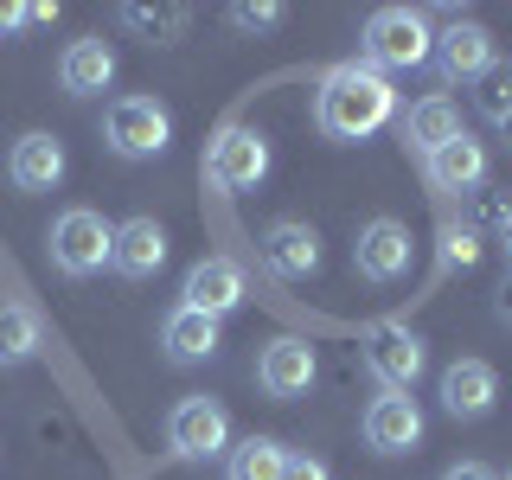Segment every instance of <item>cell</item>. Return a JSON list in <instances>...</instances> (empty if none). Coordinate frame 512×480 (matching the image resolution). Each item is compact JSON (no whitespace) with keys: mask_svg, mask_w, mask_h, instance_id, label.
Instances as JSON below:
<instances>
[{"mask_svg":"<svg viewBox=\"0 0 512 480\" xmlns=\"http://www.w3.org/2000/svg\"><path fill=\"white\" fill-rule=\"evenodd\" d=\"M493 397H500V372H493L487 359H455V365L442 372V410L455 416V423H474V416H487Z\"/></svg>","mask_w":512,"mask_h":480,"instance_id":"cell-13","label":"cell"},{"mask_svg":"<svg viewBox=\"0 0 512 480\" xmlns=\"http://www.w3.org/2000/svg\"><path fill=\"white\" fill-rule=\"evenodd\" d=\"M103 141L122 160H154V154H167V141H173V116L154 96H116V103L103 109Z\"/></svg>","mask_w":512,"mask_h":480,"instance_id":"cell-4","label":"cell"},{"mask_svg":"<svg viewBox=\"0 0 512 480\" xmlns=\"http://www.w3.org/2000/svg\"><path fill=\"white\" fill-rule=\"evenodd\" d=\"M282 480H333V474H327V461H314V455H288Z\"/></svg>","mask_w":512,"mask_h":480,"instance_id":"cell-28","label":"cell"},{"mask_svg":"<svg viewBox=\"0 0 512 480\" xmlns=\"http://www.w3.org/2000/svg\"><path fill=\"white\" fill-rule=\"evenodd\" d=\"M167 448L180 461H212L231 455V416H224L218 397H180L167 416Z\"/></svg>","mask_w":512,"mask_h":480,"instance_id":"cell-6","label":"cell"},{"mask_svg":"<svg viewBox=\"0 0 512 480\" xmlns=\"http://www.w3.org/2000/svg\"><path fill=\"white\" fill-rule=\"evenodd\" d=\"M474 84H480V90H474V109H480L487 122H506V116H512V64H487Z\"/></svg>","mask_w":512,"mask_h":480,"instance_id":"cell-24","label":"cell"},{"mask_svg":"<svg viewBox=\"0 0 512 480\" xmlns=\"http://www.w3.org/2000/svg\"><path fill=\"white\" fill-rule=\"evenodd\" d=\"M352 269H359L365 282H397L410 269V224H397V218L359 224V237H352Z\"/></svg>","mask_w":512,"mask_h":480,"instance_id":"cell-8","label":"cell"},{"mask_svg":"<svg viewBox=\"0 0 512 480\" xmlns=\"http://www.w3.org/2000/svg\"><path fill=\"white\" fill-rule=\"evenodd\" d=\"M58 84L71 90V96H96V90H109V84H116V45H109V39H77V45H64V58H58Z\"/></svg>","mask_w":512,"mask_h":480,"instance_id":"cell-18","label":"cell"},{"mask_svg":"<svg viewBox=\"0 0 512 480\" xmlns=\"http://www.w3.org/2000/svg\"><path fill=\"white\" fill-rule=\"evenodd\" d=\"M282 461H288V448L276 436H244L231 448V461H224V480H282Z\"/></svg>","mask_w":512,"mask_h":480,"instance_id":"cell-22","label":"cell"},{"mask_svg":"<svg viewBox=\"0 0 512 480\" xmlns=\"http://www.w3.org/2000/svg\"><path fill=\"white\" fill-rule=\"evenodd\" d=\"M20 20H26V7H0V32H13Z\"/></svg>","mask_w":512,"mask_h":480,"instance_id":"cell-31","label":"cell"},{"mask_svg":"<svg viewBox=\"0 0 512 480\" xmlns=\"http://www.w3.org/2000/svg\"><path fill=\"white\" fill-rule=\"evenodd\" d=\"M263 269H269V276H282V282H308L314 269H320V231H314V224H301V218L269 224V231H263Z\"/></svg>","mask_w":512,"mask_h":480,"instance_id":"cell-11","label":"cell"},{"mask_svg":"<svg viewBox=\"0 0 512 480\" xmlns=\"http://www.w3.org/2000/svg\"><path fill=\"white\" fill-rule=\"evenodd\" d=\"M160 346H167L173 365H205L218 352V320H205L192 308H173L167 320H160Z\"/></svg>","mask_w":512,"mask_h":480,"instance_id":"cell-19","label":"cell"},{"mask_svg":"<svg viewBox=\"0 0 512 480\" xmlns=\"http://www.w3.org/2000/svg\"><path fill=\"white\" fill-rule=\"evenodd\" d=\"M506 212H512V205H500L487 186H480V192H474V212H468V231H480V224H493V231H500V224H506Z\"/></svg>","mask_w":512,"mask_h":480,"instance_id":"cell-27","label":"cell"},{"mask_svg":"<svg viewBox=\"0 0 512 480\" xmlns=\"http://www.w3.org/2000/svg\"><path fill=\"white\" fill-rule=\"evenodd\" d=\"M442 263L448 269H474L480 263V237L468 224H442Z\"/></svg>","mask_w":512,"mask_h":480,"instance_id":"cell-25","label":"cell"},{"mask_svg":"<svg viewBox=\"0 0 512 480\" xmlns=\"http://www.w3.org/2000/svg\"><path fill=\"white\" fill-rule=\"evenodd\" d=\"M109 244H116V224L103 212H90V205H71V212L52 218V237H45V250H52V263L64 276H96V269L109 263Z\"/></svg>","mask_w":512,"mask_h":480,"instance_id":"cell-3","label":"cell"},{"mask_svg":"<svg viewBox=\"0 0 512 480\" xmlns=\"http://www.w3.org/2000/svg\"><path fill=\"white\" fill-rule=\"evenodd\" d=\"M500 128H506V141H512V116H506V122H500Z\"/></svg>","mask_w":512,"mask_h":480,"instance_id":"cell-33","label":"cell"},{"mask_svg":"<svg viewBox=\"0 0 512 480\" xmlns=\"http://www.w3.org/2000/svg\"><path fill=\"white\" fill-rule=\"evenodd\" d=\"M416 442H423V410H416V397L384 391L378 404L365 410V448H378V455H410Z\"/></svg>","mask_w":512,"mask_h":480,"instance_id":"cell-12","label":"cell"},{"mask_svg":"<svg viewBox=\"0 0 512 480\" xmlns=\"http://www.w3.org/2000/svg\"><path fill=\"white\" fill-rule=\"evenodd\" d=\"M442 480H493L487 468H480V461H455V468H448Z\"/></svg>","mask_w":512,"mask_h":480,"instance_id":"cell-29","label":"cell"},{"mask_svg":"<svg viewBox=\"0 0 512 480\" xmlns=\"http://www.w3.org/2000/svg\"><path fill=\"white\" fill-rule=\"evenodd\" d=\"M231 26L269 32V26H282V7H276V0H244V7H231Z\"/></svg>","mask_w":512,"mask_h":480,"instance_id":"cell-26","label":"cell"},{"mask_svg":"<svg viewBox=\"0 0 512 480\" xmlns=\"http://www.w3.org/2000/svg\"><path fill=\"white\" fill-rule=\"evenodd\" d=\"M39 346H45V320H39V308H26V301H7V308H0V365L39 359Z\"/></svg>","mask_w":512,"mask_h":480,"instance_id":"cell-21","label":"cell"},{"mask_svg":"<svg viewBox=\"0 0 512 480\" xmlns=\"http://www.w3.org/2000/svg\"><path fill=\"white\" fill-rule=\"evenodd\" d=\"M263 173H269V141L244 122L218 128L212 148H205V186L212 192H250Z\"/></svg>","mask_w":512,"mask_h":480,"instance_id":"cell-5","label":"cell"},{"mask_svg":"<svg viewBox=\"0 0 512 480\" xmlns=\"http://www.w3.org/2000/svg\"><path fill=\"white\" fill-rule=\"evenodd\" d=\"M256 384H263V397H276V404L308 397V384H314V346L295 340V333L269 340L263 352H256Z\"/></svg>","mask_w":512,"mask_h":480,"instance_id":"cell-9","label":"cell"},{"mask_svg":"<svg viewBox=\"0 0 512 480\" xmlns=\"http://www.w3.org/2000/svg\"><path fill=\"white\" fill-rule=\"evenodd\" d=\"M436 71L448 77V84H468V77H480L493 64V32L474 26V20H455L448 32H436Z\"/></svg>","mask_w":512,"mask_h":480,"instance_id":"cell-15","label":"cell"},{"mask_svg":"<svg viewBox=\"0 0 512 480\" xmlns=\"http://www.w3.org/2000/svg\"><path fill=\"white\" fill-rule=\"evenodd\" d=\"M493 314L512 327V269H506V282H500V295H493Z\"/></svg>","mask_w":512,"mask_h":480,"instance_id":"cell-30","label":"cell"},{"mask_svg":"<svg viewBox=\"0 0 512 480\" xmlns=\"http://www.w3.org/2000/svg\"><path fill=\"white\" fill-rule=\"evenodd\" d=\"M500 480H512V474H500Z\"/></svg>","mask_w":512,"mask_h":480,"instance_id":"cell-34","label":"cell"},{"mask_svg":"<svg viewBox=\"0 0 512 480\" xmlns=\"http://www.w3.org/2000/svg\"><path fill=\"white\" fill-rule=\"evenodd\" d=\"M180 308L205 314V320H224L231 308H244V269L231 263V256H205V263L186 269V288H180Z\"/></svg>","mask_w":512,"mask_h":480,"instance_id":"cell-10","label":"cell"},{"mask_svg":"<svg viewBox=\"0 0 512 480\" xmlns=\"http://www.w3.org/2000/svg\"><path fill=\"white\" fill-rule=\"evenodd\" d=\"M186 20H192L186 7H122V26L141 32L148 45H173L186 32Z\"/></svg>","mask_w":512,"mask_h":480,"instance_id":"cell-23","label":"cell"},{"mask_svg":"<svg viewBox=\"0 0 512 480\" xmlns=\"http://www.w3.org/2000/svg\"><path fill=\"white\" fill-rule=\"evenodd\" d=\"M429 52H436V32L416 7H378L372 20H365V64L372 71H416Z\"/></svg>","mask_w":512,"mask_h":480,"instance_id":"cell-2","label":"cell"},{"mask_svg":"<svg viewBox=\"0 0 512 480\" xmlns=\"http://www.w3.org/2000/svg\"><path fill=\"white\" fill-rule=\"evenodd\" d=\"M359 346H365V365H372V378L384 384V391H410V384L423 378V365H429L416 327H404V320H378V327H365Z\"/></svg>","mask_w":512,"mask_h":480,"instance_id":"cell-7","label":"cell"},{"mask_svg":"<svg viewBox=\"0 0 512 480\" xmlns=\"http://www.w3.org/2000/svg\"><path fill=\"white\" fill-rule=\"evenodd\" d=\"M391 109H397L391 77L372 71L365 58L333 64V71L320 77V96H314V116H320V128H327L333 141H365V135H378V128L391 122Z\"/></svg>","mask_w":512,"mask_h":480,"instance_id":"cell-1","label":"cell"},{"mask_svg":"<svg viewBox=\"0 0 512 480\" xmlns=\"http://www.w3.org/2000/svg\"><path fill=\"white\" fill-rule=\"evenodd\" d=\"M7 180L20 192H52L64 180V141L58 135H20L7 154Z\"/></svg>","mask_w":512,"mask_h":480,"instance_id":"cell-16","label":"cell"},{"mask_svg":"<svg viewBox=\"0 0 512 480\" xmlns=\"http://www.w3.org/2000/svg\"><path fill=\"white\" fill-rule=\"evenodd\" d=\"M423 167H429V186L436 192H480V180H487V148L461 128V135L448 141V148H436Z\"/></svg>","mask_w":512,"mask_h":480,"instance_id":"cell-17","label":"cell"},{"mask_svg":"<svg viewBox=\"0 0 512 480\" xmlns=\"http://www.w3.org/2000/svg\"><path fill=\"white\" fill-rule=\"evenodd\" d=\"M461 135V109L448 103V96H423V103H410V116H404V141L416 154H436V148H448V141Z\"/></svg>","mask_w":512,"mask_h":480,"instance_id":"cell-20","label":"cell"},{"mask_svg":"<svg viewBox=\"0 0 512 480\" xmlns=\"http://www.w3.org/2000/svg\"><path fill=\"white\" fill-rule=\"evenodd\" d=\"M160 263H167V224H160V218L116 224V244H109V269H116V276L141 282V276H154Z\"/></svg>","mask_w":512,"mask_h":480,"instance_id":"cell-14","label":"cell"},{"mask_svg":"<svg viewBox=\"0 0 512 480\" xmlns=\"http://www.w3.org/2000/svg\"><path fill=\"white\" fill-rule=\"evenodd\" d=\"M500 244H506V256H512V212H506V224H500Z\"/></svg>","mask_w":512,"mask_h":480,"instance_id":"cell-32","label":"cell"}]
</instances>
